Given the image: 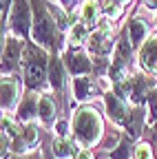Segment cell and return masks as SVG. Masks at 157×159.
<instances>
[{
  "label": "cell",
  "instance_id": "6da1fadb",
  "mask_svg": "<svg viewBox=\"0 0 157 159\" xmlns=\"http://www.w3.org/2000/svg\"><path fill=\"white\" fill-rule=\"evenodd\" d=\"M73 135L84 146H95L102 137V119L93 108H80L73 115Z\"/></svg>",
  "mask_w": 157,
  "mask_h": 159
},
{
  "label": "cell",
  "instance_id": "7a4b0ae2",
  "mask_svg": "<svg viewBox=\"0 0 157 159\" xmlns=\"http://www.w3.org/2000/svg\"><path fill=\"white\" fill-rule=\"evenodd\" d=\"M47 80V53L40 47L25 49V82L29 89H40Z\"/></svg>",
  "mask_w": 157,
  "mask_h": 159
},
{
  "label": "cell",
  "instance_id": "3957f363",
  "mask_svg": "<svg viewBox=\"0 0 157 159\" xmlns=\"http://www.w3.org/2000/svg\"><path fill=\"white\" fill-rule=\"evenodd\" d=\"M33 40L38 42V47H49L53 49L55 47V20L49 16L47 7L42 2L33 0Z\"/></svg>",
  "mask_w": 157,
  "mask_h": 159
},
{
  "label": "cell",
  "instance_id": "277c9868",
  "mask_svg": "<svg viewBox=\"0 0 157 159\" xmlns=\"http://www.w3.org/2000/svg\"><path fill=\"white\" fill-rule=\"evenodd\" d=\"M9 25H11V29H13V33L18 38H25L29 33V27H31V9H29L27 0H16V2H13Z\"/></svg>",
  "mask_w": 157,
  "mask_h": 159
},
{
  "label": "cell",
  "instance_id": "5b68a950",
  "mask_svg": "<svg viewBox=\"0 0 157 159\" xmlns=\"http://www.w3.org/2000/svg\"><path fill=\"white\" fill-rule=\"evenodd\" d=\"M25 53V44L18 35H9L7 42H5V49H2V75L5 73H13L18 69V62Z\"/></svg>",
  "mask_w": 157,
  "mask_h": 159
},
{
  "label": "cell",
  "instance_id": "8992f818",
  "mask_svg": "<svg viewBox=\"0 0 157 159\" xmlns=\"http://www.w3.org/2000/svg\"><path fill=\"white\" fill-rule=\"evenodd\" d=\"M140 64H142V69H146L150 73H157V33L150 35L142 44V49H140Z\"/></svg>",
  "mask_w": 157,
  "mask_h": 159
},
{
  "label": "cell",
  "instance_id": "52a82bcc",
  "mask_svg": "<svg viewBox=\"0 0 157 159\" xmlns=\"http://www.w3.org/2000/svg\"><path fill=\"white\" fill-rule=\"evenodd\" d=\"M80 150L82 148L77 146V142H73V139H69V137H58L51 144V155L55 159H75Z\"/></svg>",
  "mask_w": 157,
  "mask_h": 159
},
{
  "label": "cell",
  "instance_id": "ba28073f",
  "mask_svg": "<svg viewBox=\"0 0 157 159\" xmlns=\"http://www.w3.org/2000/svg\"><path fill=\"white\" fill-rule=\"evenodd\" d=\"M64 62H67V66H69V71L73 75H84V73L91 71V60L82 51H67L64 53Z\"/></svg>",
  "mask_w": 157,
  "mask_h": 159
},
{
  "label": "cell",
  "instance_id": "9c48e42d",
  "mask_svg": "<svg viewBox=\"0 0 157 159\" xmlns=\"http://www.w3.org/2000/svg\"><path fill=\"white\" fill-rule=\"evenodd\" d=\"M38 106H40V99H38L35 93H27L25 99H22V104L18 106V119H22V122H31L33 115L38 113Z\"/></svg>",
  "mask_w": 157,
  "mask_h": 159
},
{
  "label": "cell",
  "instance_id": "30bf717a",
  "mask_svg": "<svg viewBox=\"0 0 157 159\" xmlns=\"http://www.w3.org/2000/svg\"><path fill=\"white\" fill-rule=\"evenodd\" d=\"M106 111H109V117L113 119V122H117V124H124L126 122V108H124V104H122V99L117 97L115 93H109L106 95Z\"/></svg>",
  "mask_w": 157,
  "mask_h": 159
},
{
  "label": "cell",
  "instance_id": "8fae6325",
  "mask_svg": "<svg viewBox=\"0 0 157 159\" xmlns=\"http://www.w3.org/2000/svg\"><path fill=\"white\" fill-rule=\"evenodd\" d=\"M16 97H18V84L11 75H2V108L9 111L16 104Z\"/></svg>",
  "mask_w": 157,
  "mask_h": 159
},
{
  "label": "cell",
  "instance_id": "7c38bea8",
  "mask_svg": "<svg viewBox=\"0 0 157 159\" xmlns=\"http://www.w3.org/2000/svg\"><path fill=\"white\" fill-rule=\"evenodd\" d=\"M113 42H111V35L109 33H102V31H95L91 38H89V49L97 55H106L111 51Z\"/></svg>",
  "mask_w": 157,
  "mask_h": 159
},
{
  "label": "cell",
  "instance_id": "4fadbf2b",
  "mask_svg": "<svg viewBox=\"0 0 157 159\" xmlns=\"http://www.w3.org/2000/svg\"><path fill=\"white\" fill-rule=\"evenodd\" d=\"M142 124H144V113H142V108H135V111H131V113L126 115L124 128H126V133H128L131 139H137V137H140Z\"/></svg>",
  "mask_w": 157,
  "mask_h": 159
},
{
  "label": "cell",
  "instance_id": "5bb4252c",
  "mask_svg": "<svg viewBox=\"0 0 157 159\" xmlns=\"http://www.w3.org/2000/svg\"><path fill=\"white\" fill-rule=\"evenodd\" d=\"M49 80H51V86L60 91L64 86V66H62V60L53 55L51 57V64H49Z\"/></svg>",
  "mask_w": 157,
  "mask_h": 159
},
{
  "label": "cell",
  "instance_id": "9a60e30c",
  "mask_svg": "<svg viewBox=\"0 0 157 159\" xmlns=\"http://www.w3.org/2000/svg\"><path fill=\"white\" fill-rule=\"evenodd\" d=\"M131 84H133V95H131V99H133V102H142L144 95L148 93V89L153 86V80H150V77H144V75H133V77H131Z\"/></svg>",
  "mask_w": 157,
  "mask_h": 159
},
{
  "label": "cell",
  "instance_id": "2e32d148",
  "mask_svg": "<svg viewBox=\"0 0 157 159\" xmlns=\"http://www.w3.org/2000/svg\"><path fill=\"white\" fill-rule=\"evenodd\" d=\"M133 150H135L133 139L126 135V137H122V139H120V144H117V146L111 150V157H109V159H131Z\"/></svg>",
  "mask_w": 157,
  "mask_h": 159
},
{
  "label": "cell",
  "instance_id": "e0dca14e",
  "mask_svg": "<svg viewBox=\"0 0 157 159\" xmlns=\"http://www.w3.org/2000/svg\"><path fill=\"white\" fill-rule=\"evenodd\" d=\"M128 33H131V42L137 47V44H142V40L146 38L148 25L142 22V20H131V22H128Z\"/></svg>",
  "mask_w": 157,
  "mask_h": 159
},
{
  "label": "cell",
  "instance_id": "ac0fdd59",
  "mask_svg": "<svg viewBox=\"0 0 157 159\" xmlns=\"http://www.w3.org/2000/svg\"><path fill=\"white\" fill-rule=\"evenodd\" d=\"M73 95L77 99H86L91 95V77H73Z\"/></svg>",
  "mask_w": 157,
  "mask_h": 159
},
{
  "label": "cell",
  "instance_id": "d6986e66",
  "mask_svg": "<svg viewBox=\"0 0 157 159\" xmlns=\"http://www.w3.org/2000/svg\"><path fill=\"white\" fill-rule=\"evenodd\" d=\"M38 115H40L42 122H53V115H55V106H53V99L49 95L40 97V106H38Z\"/></svg>",
  "mask_w": 157,
  "mask_h": 159
},
{
  "label": "cell",
  "instance_id": "ffe728a7",
  "mask_svg": "<svg viewBox=\"0 0 157 159\" xmlns=\"http://www.w3.org/2000/svg\"><path fill=\"white\" fill-rule=\"evenodd\" d=\"M86 27L82 25V22H75L73 27H71V31H69V42L73 44V47H77V44H82L84 40H86Z\"/></svg>",
  "mask_w": 157,
  "mask_h": 159
},
{
  "label": "cell",
  "instance_id": "44dd1931",
  "mask_svg": "<svg viewBox=\"0 0 157 159\" xmlns=\"http://www.w3.org/2000/svg\"><path fill=\"white\" fill-rule=\"evenodd\" d=\"M97 11H100V5H97V0H86V2L82 5V20L84 22H95L97 18Z\"/></svg>",
  "mask_w": 157,
  "mask_h": 159
},
{
  "label": "cell",
  "instance_id": "7402d4cb",
  "mask_svg": "<svg viewBox=\"0 0 157 159\" xmlns=\"http://www.w3.org/2000/svg\"><path fill=\"white\" fill-rule=\"evenodd\" d=\"M2 135H7V137L11 139V142L20 137V128L16 126V122H13V119H11L9 115H2Z\"/></svg>",
  "mask_w": 157,
  "mask_h": 159
},
{
  "label": "cell",
  "instance_id": "603a6c76",
  "mask_svg": "<svg viewBox=\"0 0 157 159\" xmlns=\"http://www.w3.org/2000/svg\"><path fill=\"white\" fill-rule=\"evenodd\" d=\"M133 159H155L153 155V146L148 142H140L133 150Z\"/></svg>",
  "mask_w": 157,
  "mask_h": 159
},
{
  "label": "cell",
  "instance_id": "cb8c5ba5",
  "mask_svg": "<svg viewBox=\"0 0 157 159\" xmlns=\"http://www.w3.org/2000/svg\"><path fill=\"white\" fill-rule=\"evenodd\" d=\"M148 104H150V122H153V119H157V89L148 93Z\"/></svg>",
  "mask_w": 157,
  "mask_h": 159
},
{
  "label": "cell",
  "instance_id": "d4e9b609",
  "mask_svg": "<svg viewBox=\"0 0 157 159\" xmlns=\"http://www.w3.org/2000/svg\"><path fill=\"white\" fill-rule=\"evenodd\" d=\"M55 133H58V137H69V126H67V122H58L55 124Z\"/></svg>",
  "mask_w": 157,
  "mask_h": 159
},
{
  "label": "cell",
  "instance_id": "484cf974",
  "mask_svg": "<svg viewBox=\"0 0 157 159\" xmlns=\"http://www.w3.org/2000/svg\"><path fill=\"white\" fill-rule=\"evenodd\" d=\"M75 159H95V157H93V150H91V148H82L80 152H77Z\"/></svg>",
  "mask_w": 157,
  "mask_h": 159
},
{
  "label": "cell",
  "instance_id": "4316f807",
  "mask_svg": "<svg viewBox=\"0 0 157 159\" xmlns=\"http://www.w3.org/2000/svg\"><path fill=\"white\" fill-rule=\"evenodd\" d=\"M27 159H42V152L33 150V152H29V155H27Z\"/></svg>",
  "mask_w": 157,
  "mask_h": 159
},
{
  "label": "cell",
  "instance_id": "83f0119b",
  "mask_svg": "<svg viewBox=\"0 0 157 159\" xmlns=\"http://www.w3.org/2000/svg\"><path fill=\"white\" fill-rule=\"evenodd\" d=\"M0 2H2V13L9 9V5H11V0H0Z\"/></svg>",
  "mask_w": 157,
  "mask_h": 159
},
{
  "label": "cell",
  "instance_id": "f1b7e54d",
  "mask_svg": "<svg viewBox=\"0 0 157 159\" xmlns=\"http://www.w3.org/2000/svg\"><path fill=\"white\" fill-rule=\"evenodd\" d=\"M153 142H157V122H155V126H153Z\"/></svg>",
  "mask_w": 157,
  "mask_h": 159
},
{
  "label": "cell",
  "instance_id": "f546056e",
  "mask_svg": "<svg viewBox=\"0 0 157 159\" xmlns=\"http://www.w3.org/2000/svg\"><path fill=\"white\" fill-rule=\"evenodd\" d=\"M62 5H67V7H71V5H75V0H60Z\"/></svg>",
  "mask_w": 157,
  "mask_h": 159
},
{
  "label": "cell",
  "instance_id": "4dcf8cb0",
  "mask_svg": "<svg viewBox=\"0 0 157 159\" xmlns=\"http://www.w3.org/2000/svg\"><path fill=\"white\" fill-rule=\"evenodd\" d=\"M9 159H27V157H22V155H11Z\"/></svg>",
  "mask_w": 157,
  "mask_h": 159
},
{
  "label": "cell",
  "instance_id": "1f68e13d",
  "mask_svg": "<svg viewBox=\"0 0 157 159\" xmlns=\"http://www.w3.org/2000/svg\"><path fill=\"white\" fill-rule=\"evenodd\" d=\"M150 2H153V5H155V7H157V0H150Z\"/></svg>",
  "mask_w": 157,
  "mask_h": 159
}]
</instances>
